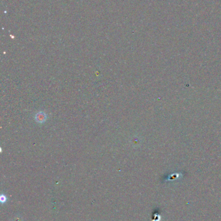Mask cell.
Here are the masks:
<instances>
[{
    "label": "cell",
    "mask_w": 221,
    "mask_h": 221,
    "mask_svg": "<svg viewBox=\"0 0 221 221\" xmlns=\"http://www.w3.org/2000/svg\"><path fill=\"white\" fill-rule=\"evenodd\" d=\"M46 115L44 113L40 112L37 114L36 119L38 122H44V120H46Z\"/></svg>",
    "instance_id": "6da1fadb"
},
{
    "label": "cell",
    "mask_w": 221,
    "mask_h": 221,
    "mask_svg": "<svg viewBox=\"0 0 221 221\" xmlns=\"http://www.w3.org/2000/svg\"><path fill=\"white\" fill-rule=\"evenodd\" d=\"M7 197L4 194H2L1 196H0V202H1V203L3 204H5L6 203L7 201Z\"/></svg>",
    "instance_id": "7a4b0ae2"
}]
</instances>
